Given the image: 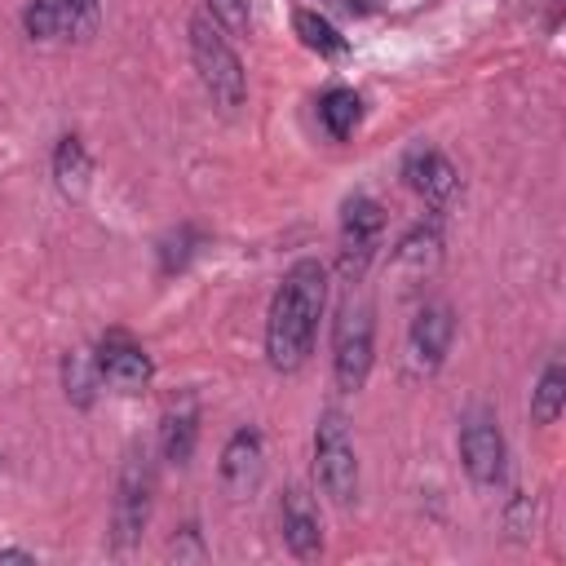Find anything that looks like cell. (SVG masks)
<instances>
[{
  "label": "cell",
  "mask_w": 566,
  "mask_h": 566,
  "mask_svg": "<svg viewBox=\"0 0 566 566\" xmlns=\"http://www.w3.org/2000/svg\"><path fill=\"white\" fill-rule=\"evenodd\" d=\"M460 460L478 486H495L504 478V433H500L495 416L473 411L460 424Z\"/></svg>",
  "instance_id": "cell-8"
},
{
  "label": "cell",
  "mask_w": 566,
  "mask_h": 566,
  "mask_svg": "<svg viewBox=\"0 0 566 566\" xmlns=\"http://www.w3.org/2000/svg\"><path fill=\"white\" fill-rule=\"evenodd\" d=\"M0 562H31L27 548H0Z\"/></svg>",
  "instance_id": "cell-24"
},
{
  "label": "cell",
  "mask_w": 566,
  "mask_h": 566,
  "mask_svg": "<svg viewBox=\"0 0 566 566\" xmlns=\"http://www.w3.org/2000/svg\"><path fill=\"white\" fill-rule=\"evenodd\" d=\"M265 478V442L256 429H234L221 447V486L234 500H248Z\"/></svg>",
  "instance_id": "cell-9"
},
{
  "label": "cell",
  "mask_w": 566,
  "mask_h": 566,
  "mask_svg": "<svg viewBox=\"0 0 566 566\" xmlns=\"http://www.w3.org/2000/svg\"><path fill=\"white\" fill-rule=\"evenodd\" d=\"M314 473L318 486L336 500V504H354L358 500V455L345 429V416L336 407H327L318 416V433H314Z\"/></svg>",
  "instance_id": "cell-5"
},
{
  "label": "cell",
  "mask_w": 566,
  "mask_h": 566,
  "mask_svg": "<svg viewBox=\"0 0 566 566\" xmlns=\"http://www.w3.org/2000/svg\"><path fill=\"white\" fill-rule=\"evenodd\" d=\"M442 261V239H438V226H411L398 248H394V270L402 279H424L433 274Z\"/></svg>",
  "instance_id": "cell-14"
},
{
  "label": "cell",
  "mask_w": 566,
  "mask_h": 566,
  "mask_svg": "<svg viewBox=\"0 0 566 566\" xmlns=\"http://www.w3.org/2000/svg\"><path fill=\"white\" fill-rule=\"evenodd\" d=\"M93 4L97 0H31L22 22L35 40H66L93 22Z\"/></svg>",
  "instance_id": "cell-12"
},
{
  "label": "cell",
  "mask_w": 566,
  "mask_h": 566,
  "mask_svg": "<svg viewBox=\"0 0 566 566\" xmlns=\"http://www.w3.org/2000/svg\"><path fill=\"white\" fill-rule=\"evenodd\" d=\"M318 119H323V128H327L336 142H345V137L358 128V119H363L358 93H354V88H327V93L318 97Z\"/></svg>",
  "instance_id": "cell-18"
},
{
  "label": "cell",
  "mask_w": 566,
  "mask_h": 566,
  "mask_svg": "<svg viewBox=\"0 0 566 566\" xmlns=\"http://www.w3.org/2000/svg\"><path fill=\"white\" fill-rule=\"evenodd\" d=\"M195 442H199V416L195 407H172L164 416V429H159V451L168 464H190L195 455Z\"/></svg>",
  "instance_id": "cell-16"
},
{
  "label": "cell",
  "mask_w": 566,
  "mask_h": 566,
  "mask_svg": "<svg viewBox=\"0 0 566 566\" xmlns=\"http://www.w3.org/2000/svg\"><path fill=\"white\" fill-rule=\"evenodd\" d=\"M53 177H57V190L80 199L88 190V177H93V159L84 150L80 137H62L57 150H53Z\"/></svg>",
  "instance_id": "cell-15"
},
{
  "label": "cell",
  "mask_w": 566,
  "mask_h": 566,
  "mask_svg": "<svg viewBox=\"0 0 566 566\" xmlns=\"http://www.w3.org/2000/svg\"><path fill=\"white\" fill-rule=\"evenodd\" d=\"M323 301H327V270L318 261H296L283 274L265 318V354L274 371H296L305 363L323 318Z\"/></svg>",
  "instance_id": "cell-1"
},
{
  "label": "cell",
  "mask_w": 566,
  "mask_h": 566,
  "mask_svg": "<svg viewBox=\"0 0 566 566\" xmlns=\"http://www.w3.org/2000/svg\"><path fill=\"white\" fill-rule=\"evenodd\" d=\"M376 354V318L367 301H345L332 327V376L340 394H358L371 376Z\"/></svg>",
  "instance_id": "cell-3"
},
{
  "label": "cell",
  "mask_w": 566,
  "mask_h": 566,
  "mask_svg": "<svg viewBox=\"0 0 566 566\" xmlns=\"http://www.w3.org/2000/svg\"><path fill=\"white\" fill-rule=\"evenodd\" d=\"M279 522H283V544L296 557H318V548H323V522H318V509H314V500H310L305 486H287L283 491Z\"/></svg>",
  "instance_id": "cell-13"
},
{
  "label": "cell",
  "mask_w": 566,
  "mask_h": 566,
  "mask_svg": "<svg viewBox=\"0 0 566 566\" xmlns=\"http://www.w3.org/2000/svg\"><path fill=\"white\" fill-rule=\"evenodd\" d=\"M380 234H385V212L376 199L358 195L345 203V217H340V274L345 279H363L367 261L376 256L380 248Z\"/></svg>",
  "instance_id": "cell-6"
},
{
  "label": "cell",
  "mask_w": 566,
  "mask_h": 566,
  "mask_svg": "<svg viewBox=\"0 0 566 566\" xmlns=\"http://www.w3.org/2000/svg\"><path fill=\"white\" fill-rule=\"evenodd\" d=\"M93 363H97V376H102L111 389H119V394H137V389H146L150 376H155L150 354H146L128 332H106V336L97 340Z\"/></svg>",
  "instance_id": "cell-7"
},
{
  "label": "cell",
  "mask_w": 566,
  "mask_h": 566,
  "mask_svg": "<svg viewBox=\"0 0 566 566\" xmlns=\"http://www.w3.org/2000/svg\"><path fill=\"white\" fill-rule=\"evenodd\" d=\"M190 256V230H177L172 239H164V270H181Z\"/></svg>",
  "instance_id": "cell-23"
},
{
  "label": "cell",
  "mask_w": 566,
  "mask_h": 566,
  "mask_svg": "<svg viewBox=\"0 0 566 566\" xmlns=\"http://www.w3.org/2000/svg\"><path fill=\"white\" fill-rule=\"evenodd\" d=\"M296 35H301L305 49H314V53H323V57L345 53V35H340L327 18H318V13H310V9L296 13Z\"/></svg>",
  "instance_id": "cell-20"
},
{
  "label": "cell",
  "mask_w": 566,
  "mask_h": 566,
  "mask_svg": "<svg viewBox=\"0 0 566 566\" xmlns=\"http://www.w3.org/2000/svg\"><path fill=\"white\" fill-rule=\"evenodd\" d=\"M504 526L513 531V539H531L535 535V504L526 495H513V504L504 513Z\"/></svg>",
  "instance_id": "cell-22"
},
{
  "label": "cell",
  "mask_w": 566,
  "mask_h": 566,
  "mask_svg": "<svg viewBox=\"0 0 566 566\" xmlns=\"http://www.w3.org/2000/svg\"><path fill=\"white\" fill-rule=\"evenodd\" d=\"M562 407H566V367H562V358H553L539 371L535 389H531V420L535 424H553L562 416Z\"/></svg>",
  "instance_id": "cell-17"
},
{
  "label": "cell",
  "mask_w": 566,
  "mask_h": 566,
  "mask_svg": "<svg viewBox=\"0 0 566 566\" xmlns=\"http://www.w3.org/2000/svg\"><path fill=\"white\" fill-rule=\"evenodd\" d=\"M402 177H407V186H411L424 203H433V208H447V203L460 195V172H455L451 159L438 155V150H411Z\"/></svg>",
  "instance_id": "cell-11"
},
{
  "label": "cell",
  "mask_w": 566,
  "mask_h": 566,
  "mask_svg": "<svg viewBox=\"0 0 566 566\" xmlns=\"http://www.w3.org/2000/svg\"><path fill=\"white\" fill-rule=\"evenodd\" d=\"M150 504H155V460L146 447H133L124 455L119 469V486H115V509H111V535L115 548H133L150 522Z\"/></svg>",
  "instance_id": "cell-4"
},
{
  "label": "cell",
  "mask_w": 566,
  "mask_h": 566,
  "mask_svg": "<svg viewBox=\"0 0 566 566\" xmlns=\"http://www.w3.org/2000/svg\"><path fill=\"white\" fill-rule=\"evenodd\" d=\"M62 380H66V398H71L75 407H88V402H93V389H97V380H102L93 354L71 349L66 363H62Z\"/></svg>",
  "instance_id": "cell-19"
},
{
  "label": "cell",
  "mask_w": 566,
  "mask_h": 566,
  "mask_svg": "<svg viewBox=\"0 0 566 566\" xmlns=\"http://www.w3.org/2000/svg\"><path fill=\"white\" fill-rule=\"evenodd\" d=\"M451 336H455V314L451 305H424L416 318H411V332H407V354L416 363V371H433L447 349H451Z\"/></svg>",
  "instance_id": "cell-10"
},
{
  "label": "cell",
  "mask_w": 566,
  "mask_h": 566,
  "mask_svg": "<svg viewBox=\"0 0 566 566\" xmlns=\"http://www.w3.org/2000/svg\"><path fill=\"white\" fill-rule=\"evenodd\" d=\"M208 13H212V22H217L226 35H248L252 0H208Z\"/></svg>",
  "instance_id": "cell-21"
},
{
  "label": "cell",
  "mask_w": 566,
  "mask_h": 566,
  "mask_svg": "<svg viewBox=\"0 0 566 566\" xmlns=\"http://www.w3.org/2000/svg\"><path fill=\"white\" fill-rule=\"evenodd\" d=\"M190 57H195V71H199L208 97L221 111H239L243 97H248V75H243L239 53L230 49V35L212 18L190 22Z\"/></svg>",
  "instance_id": "cell-2"
}]
</instances>
